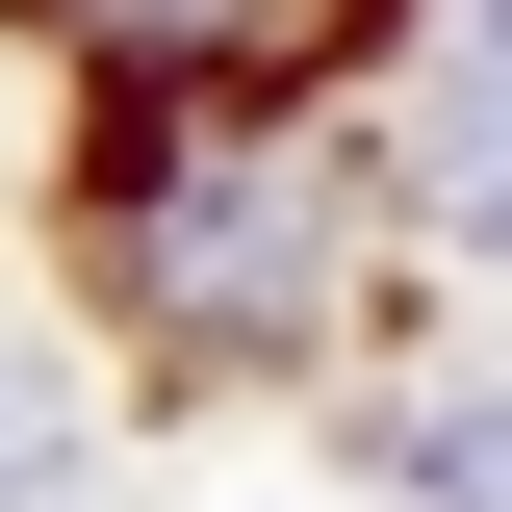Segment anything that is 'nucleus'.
<instances>
[{"label": "nucleus", "mask_w": 512, "mask_h": 512, "mask_svg": "<svg viewBox=\"0 0 512 512\" xmlns=\"http://www.w3.org/2000/svg\"><path fill=\"white\" fill-rule=\"evenodd\" d=\"M128 231H154V282L180 308H308V256H333V180L308 154H205V180H128Z\"/></svg>", "instance_id": "obj_1"}, {"label": "nucleus", "mask_w": 512, "mask_h": 512, "mask_svg": "<svg viewBox=\"0 0 512 512\" xmlns=\"http://www.w3.org/2000/svg\"><path fill=\"white\" fill-rule=\"evenodd\" d=\"M410 180H436V231L512 256V0H461V26H436V128H410Z\"/></svg>", "instance_id": "obj_2"}, {"label": "nucleus", "mask_w": 512, "mask_h": 512, "mask_svg": "<svg viewBox=\"0 0 512 512\" xmlns=\"http://www.w3.org/2000/svg\"><path fill=\"white\" fill-rule=\"evenodd\" d=\"M0 512H77V410H52L26 359H0Z\"/></svg>", "instance_id": "obj_3"}, {"label": "nucleus", "mask_w": 512, "mask_h": 512, "mask_svg": "<svg viewBox=\"0 0 512 512\" xmlns=\"http://www.w3.org/2000/svg\"><path fill=\"white\" fill-rule=\"evenodd\" d=\"M436 512H512V384H487V410H436Z\"/></svg>", "instance_id": "obj_4"}, {"label": "nucleus", "mask_w": 512, "mask_h": 512, "mask_svg": "<svg viewBox=\"0 0 512 512\" xmlns=\"http://www.w3.org/2000/svg\"><path fill=\"white\" fill-rule=\"evenodd\" d=\"M77 26H128V52H205V0H77Z\"/></svg>", "instance_id": "obj_5"}]
</instances>
